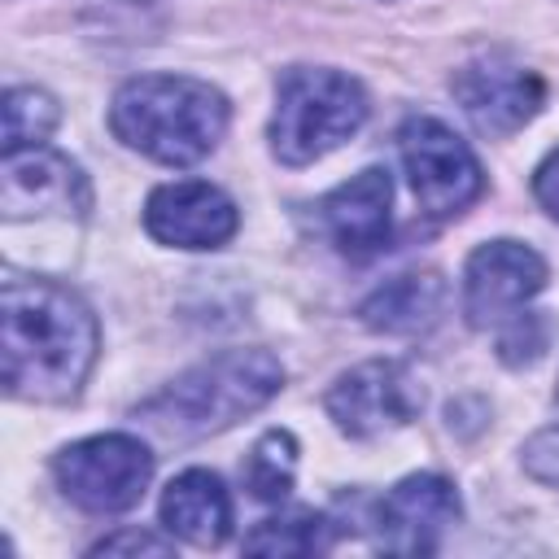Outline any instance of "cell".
Instances as JSON below:
<instances>
[{"instance_id": "cell-18", "label": "cell", "mask_w": 559, "mask_h": 559, "mask_svg": "<svg viewBox=\"0 0 559 559\" xmlns=\"http://www.w3.org/2000/svg\"><path fill=\"white\" fill-rule=\"evenodd\" d=\"M57 127V100L39 87H9L4 92V153L35 148Z\"/></svg>"}, {"instance_id": "cell-14", "label": "cell", "mask_w": 559, "mask_h": 559, "mask_svg": "<svg viewBox=\"0 0 559 559\" xmlns=\"http://www.w3.org/2000/svg\"><path fill=\"white\" fill-rule=\"evenodd\" d=\"M162 524L188 546H223L231 533V498L205 467L179 472L162 493Z\"/></svg>"}, {"instance_id": "cell-7", "label": "cell", "mask_w": 559, "mask_h": 559, "mask_svg": "<svg viewBox=\"0 0 559 559\" xmlns=\"http://www.w3.org/2000/svg\"><path fill=\"white\" fill-rule=\"evenodd\" d=\"M323 406H328V415L336 419V428L345 437L371 441L380 432H393V428L411 424L424 406V393H419L415 376L402 362L371 358V362H358L345 376H336Z\"/></svg>"}, {"instance_id": "cell-4", "label": "cell", "mask_w": 559, "mask_h": 559, "mask_svg": "<svg viewBox=\"0 0 559 559\" xmlns=\"http://www.w3.org/2000/svg\"><path fill=\"white\" fill-rule=\"evenodd\" d=\"M367 122V92L358 79L328 66H293L275 83L271 153L284 166H310L341 148Z\"/></svg>"}, {"instance_id": "cell-13", "label": "cell", "mask_w": 559, "mask_h": 559, "mask_svg": "<svg viewBox=\"0 0 559 559\" xmlns=\"http://www.w3.org/2000/svg\"><path fill=\"white\" fill-rule=\"evenodd\" d=\"M393 183H389V170L380 166H367L358 170L354 179H345L341 188H332L314 214H319V227L323 236L354 262L362 258H376L380 249H389V227H393Z\"/></svg>"}, {"instance_id": "cell-20", "label": "cell", "mask_w": 559, "mask_h": 559, "mask_svg": "<svg viewBox=\"0 0 559 559\" xmlns=\"http://www.w3.org/2000/svg\"><path fill=\"white\" fill-rule=\"evenodd\" d=\"M520 463H524V472H528L533 480L559 485V428L533 432V437L524 441V450H520Z\"/></svg>"}, {"instance_id": "cell-3", "label": "cell", "mask_w": 559, "mask_h": 559, "mask_svg": "<svg viewBox=\"0 0 559 559\" xmlns=\"http://www.w3.org/2000/svg\"><path fill=\"white\" fill-rule=\"evenodd\" d=\"M227 96L188 74L127 79L109 105L114 135L162 166H197L210 157L227 131Z\"/></svg>"}, {"instance_id": "cell-2", "label": "cell", "mask_w": 559, "mask_h": 559, "mask_svg": "<svg viewBox=\"0 0 559 559\" xmlns=\"http://www.w3.org/2000/svg\"><path fill=\"white\" fill-rule=\"evenodd\" d=\"M280 384L284 367L271 349H223L175 376L162 393L144 397L135 406V419L162 441H201L262 411L280 393Z\"/></svg>"}, {"instance_id": "cell-8", "label": "cell", "mask_w": 559, "mask_h": 559, "mask_svg": "<svg viewBox=\"0 0 559 559\" xmlns=\"http://www.w3.org/2000/svg\"><path fill=\"white\" fill-rule=\"evenodd\" d=\"M92 210L87 175L57 148H17L0 162V214L17 218H83Z\"/></svg>"}, {"instance_id": "cell-11", "label": "cell", "mask_w": 559, "mask_h": 559, "mask_svg": "<svg viewBox=\"0 0 559 559\" xmlns=\"http://www.w3.org/2000/svg\"><path fill=\"white\" fill-rule=\"evenodd\" d=\"M144 227L157 245L170 249H218L236 236L240 214L223 188L205 179H175L153 188L144 201Z\"/></svg>"}, {"instance_id": "cell-10", "label": "cell", "mask_w": 559, "mask_h": 559, "mask_svg": "<svg viewBox=\"0 0 559 559\" xmlns=\"http://www.w3.org/2000/svg\"><path fill=\"white\" fill-rule=\"evenodd\" d=\"M450 87H454V100L463 105V114L472 118V127L485 135L520 131L546 100V83L507 57H476V61L459 66Z\"/></svg>"}, {"instance_id": "cell-9", "label": "cell", "mask_w": 559, "mask_h": 559, "mask_svg": "<svg viewBox=\"0 0 559 559\" xmlns=\"http://www.w3.org/2000/svg\"><path fill=\"white\" fill-rule=\"evenodd\" d=\"M546 288V262L520 240H489L463 266V314L472 328H502Z\"/></svg>"}, {"instance_id": "cell-16", "label": "cell", "mask_w": 559, "mask_h": 559, "mask_svg": "<svg viewBox=\"0 0 559 559\" xmlns=\"http://www.w3.org/2000/svg\"><path fill=\"white\" fill-rule=\"evenodd\" d=\"M293 472H297V441L293 432L284 428H271L253 441L240 476H245V489L258 498V502H280L288 489H293Z\"/></svg>"}, {"instance_id": "cell-21", "label": "cell", "mask_w": 559, "mask_h": 559, "mask_svg": "<svg viewBox=\"0 0 559 559\" xmlns=\"http://www.w3.org/2000/svg\"><path fill=\"white\" fill-rule=\"evenodd\" d=\"M92 555H170V542H162L153 533H140V528H127V533L100 537L92 546Z\"/></svg>"}, {"instance_id": "cell-17", "label": "cell", "mask_w": 559, "mask_h": 559, "mask_svg": "<svg viewBox=\"0 0 559 559\" xmlns=\"http://www.w3.org/2000/svg\"><path fill=\"white\" fill-rule=\"evenodd\" d=\"M328 546V520L310 507H293V511H280L271 520H262L249 537H245V550L249 555H314Z\"/></svg>"}, {"instance_id": "cell-6", "label": "cell", "mask_w": 559, "mask_h": 559, "mask_svg": "<svg viewBox=\"0 0 559 559\" xmlns=\"http://www.w3.org/2000/svg\"><path fill=\"white\" fill-rule=\"evenodd\" d=\"M397 148H402V166L411 175V192L424 214H432V218L463 214L485 192L476 153L445 122L406 118L397 131Z\"/></svg>"}, {"instance_id": "cell-22", "label": "cell", "mask_w": 559, "mask_h": 559, "mask_svg": "<svg viewBox=\"0 0 559 559\" xmlns=\"http://www.w3.org/2000/svg\"><path fill=\"white\" fill-rule=\"evenodd\" d=\"M533 197L550 218H559V148H550L533 170Z\"/></svg>"}, {"instance_id": "cell-23", "label": "cell", "mask_w": 559, "mask_h": 559, "mask_svg": "<svg viewBox=\"0 0 559 559\" xmlns=\"http://www.w3.org/2000/svg\"><path fill=\"white\" fill-rule=\"evenodd\" d=\"M555 406H559V380H555Z\"/></svg>"}, {"instance_id": "cell-19", "label": "cell", "mask_w": 559, "mask_h": 559, "mask_svg": "<svg viewBox=\"0 0 559 559\" xmlns=\"http://www.w3.org/2000/svg\"><path fill=\"white\" fill-rule=\"evenodd\" d=\"M546 341H550V319H546V314H533V310L511 314V319L502 323V332H498V358H502L507 367L537 362L542 349H546Z\"/></svg>"}, {"instance_id": "cell-15", "label": "cell", "mask_w": 559, "mask_h": 559, "mask_svg": "<svg viewBox=\"0 0 559 559\" xmlns=\"http://www.w3.org/2000/svg\"><path fill=\"white\" fill-rule=\"evenodd\" d=\"M445 306V280L437 271H406V275H393L384 280L362 306V323L371 332H389V336H411V332H424L437 323Z\"/></svg>"}, {"instance_id": "cell-5", "label": "cell", "mask_w": 559, "mask_h": 559, "mask_svg": "<svg viewBox=\"0 0 559 559\" xmlns=\"http://www.w3.org/2000/svg\"><path fill=\"white\" fill-rule=\"evenodd\" d=\"M52 476L74 507L92 515H114L144 498L153 480V454L131 432H100L70 441L52 459Z\"/></svg>"}, {"instance_id": "cell-12", "label": "cell", "mask_w": 559, "mask_h": 559, "mask_svg": "<svg viewBox=\"0 0 559 559\" xmlns=\"http://www.w3.org/2000/svg\"><path fill=\"white\" fill-rule=\"evenodd\" d=\"M459 493L437 472H415L397 480L376 507V546L389 555H428L441 533L459 524Z\"/></svg>"}, {"instance_id": "cell-1", "label": "cell", "mask_w": 559, "mask_h": 559, "mask_svg": "<svg viewBox=\"0 0 559 559\" xmlns=\"http://www.w3.org/2000/svg\"><path fill=\"white\" fill-rule=\"evenodd\" d=\"M92 310L52 280L4 275L0 284V354L4 389L26 402H70L96 362Z\"/></svg>"}]
</instances>
